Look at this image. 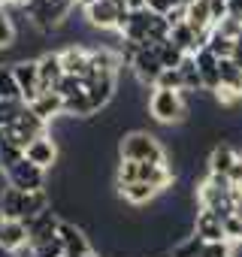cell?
<instances>
[{"label": "cell", "mask_w": 242, "mask_h": 257, "mask_svg": "<svg viewBox=\"0 0 242 257\" xmlns=\"http://www.w3.org/2000/svg\"><path fill=\"white\" fill-rule=\"evenodd\" d=\"M131 70H134V76H137V82H140L143 88H155L158 79H161V73H164V64H161L158 49H155V46H143V49L134 55Z\"/></svg>", "instance_id": "7"}, {"label": "cell", "mask_w": 242, "mask_h": 257, "mask_svg": "<svg viewBox=\"0 0 242 257\" xmlns=\"http://www.w3.org/2000/svg\"><path fill=\"white\" fill-rule=\"evenodd\" d=\"M233 61L242 67V34L236 37V43H233Z\"/></svg>", "instance_id": "33"}, {"label": "cell", "mask_w": 242, "mask_h": 257, "mask_svg": "<svg viewBox=\"0 0 242 257\" xmlns=\"http://www.w3.org/2000/svg\"><path fill=\"white\" fill-rule=\"evenodd\" d=\"M28 109L25 100H0V131L16 127V121L22 118V112Z\"/></svg>", "instance_id": "20"}, {"label": "cell", "mask_w": 242, "mask_h": 257, "mask_svg": "<svg viewBox=\"0 0 242 257\" xmlns=\"http://www.w3.org/2000/svg\"><path fill=\"white\" fill-rule=\"evenodd\" d=\"M149 115L158 124H179L191 115V103L185 91H167V88H152L149 94Z\"/></svg>", "instance_id": "3"}, {"label": "cell", "mask_w": 242, "mask_h": 257, "mask_svg": "<svg viewBox=\"0 0 242 257\" xmlns=\"http://www.w3.org/2000/svg\"><path fill=\"white\" fill-rule=\"evenodd\" d=\"M4 176H7L10 188L25 191V194H31V191H43V188H46V170H40V167L31 164L28 158H22V161H19L16 167H10V170H4Z\"/></svg>", "instance_id": "6"}, {"label": "cell", "mask_w": 242, "mask_h": 257, "mask_svg": "<svg viewBox=\"0 0 242 257\" xmlns=\"http://www.w3.org/2000/svg\"><path fill=\"white\" fill-rule=\"evenodd\" d=\"M179 7H182L179 0H146V10L155 13V16H164V19H167L173 10H179Z\"/></svg>", "instance_id": "25"}, {"label": "cell", "mask_w": 242, "mask_h": 257, "mask_svg": "<svg viewBox=\"0 0 242 257\" xmlns=\"http://www.w3.org/2000/svg\"><path fill=\"white\" fill-rule=\"evenodd\" d=\"M203 257H233V248H230L227 239L224 242H206L203 245Z\"/></svg>", "instance_id": "28"}, {"label": "cell", "mask_w": 242, "mask_h": 257, "mask_svg": "<svg viewBox=\"0 0 242 257\" xmlns=\"http://www.w3.org/2000/svg\"><path fill=\"white\" fill-rule=\"evenodd\" d=\"M13 67V76H16V85L22 91V100L31 103L43 94V85H40V67H37V58H19L10 64Z\"/></svg>", "instance_id": "8"}, {"label": "cell", "mask_w": 242, "mask_h": 257, "mask_svg": "<svg viewBox=\"0 0 242 257\" xmlns=\"http://www.w3.org/2000/svg\"><path fill=\"white\" fill-rule=\"evenodd\" d=\"M194 236H200L203 242H224L227 233H224V218L212 209H197L194 212Z\"/></svg>", "instance_id": "11"}, {"label": "cell", "mask_w": 242, "mask_h": 257, "mask_svg": "<svg viewBox=\"0 0 242 257\" xmlns=\"http://www.w3.org/2000/svg\"><path fill=\"white\" fill-rule=\"evenodd\" d=\"M230 19L242 22V0H230Z\"/></svg>", "instance_id": "32"}, {"label": "cell", "mask_w": 242, "mask_h": 257, "mask_svg": "<svg viewBox=\"0 0 242 257\" xmlns=\"http://www.w3.org/2000/svg\"><path fill=\"white\" fill-rule=\"evenodd\" d=\"M37 67H40V85H43V91H55V88L61 85V79L67 76L58 52H46V55H40V58H37Z\"/></svg>", "instance_id": "14"}, {"label": "cell", "mask_w": 242, "mask_h": 257, "mask_svg": "<svg viewBox=\"0 0 242 257\" xmlns=\"http://www.w3.org/2000/svg\"><path fill=\"white\" fill-rule=\"evenodd\" d=\"M125 7H128V13H140V10H146V0H125Z\"/></svg>", "instance_id": "34"}, {"label": "cell", "mask_w": 242, "mask_h": 257, "mask_svg": "<svg viewBox=\"0 0 242 257\" xmlns=\"http://www.w3.org/2000/svg\"><path fill=\"white\" fill-rule=\"evenodd\" d=\"M61 55V64H64V73L67 76H79V79H85V73H88V67H91V49L88 46H82V43H70L64 52H58Z\"/></svg>", "instance_id": "13"}, {"label": "cell", "mask_w": 242, "mask_h": 257, "mask_svg": "<svg viewBox=\"0 0 242 257\" xmlns=\"http://www.w3.org/2000/svg\"><path fill=\"white\" fill-rule=\"evenodd\" d=\"M224 233H227V242H239V245H242V221H239V218L230 215V218L224 221Z\"/></svg>", "instance_id": "29"}, {"label": "cell", "mask_w": 242, "mask_h": 257, "mask_svg": "<svg viewBox=\"0 0 242 257\" xmlns=\"http://www.w3.org/2000/svg\"><path fill=\"white\" fill-rule=\"evenodd\" d=\"M209 7H212V22H224L230 16V0H209Z\"/></svg>", "instance_id": "30"}, {"label": "cell", "mask_w": 242, "mask_h": 257, "mask_svg": "<svg viewBox=\"0 0 242 257\" xmlns=\"http://www.w3.org/2000/svg\"><path fill=\"white\" fill-rule=\"evenodd\" d=\"M179 76H182V91L185 94L203 91V79H200V70H197V58L194 55H185V61L179 64Z\"/></svg>", "instance_id": "19"}, {"label": "cell", "mask_w": 242, "mask_h": 257, "mask_svg": "<svg viewBox=\"0 0 242 257\" xmlns=\"http://www.w3.org/2000/svg\"><path fill=\"white\" fill-rule=\"evenodd\" d=\"M115 188H118V185H115ZM118 194L125 197V203H128V206H149V203H155V200L161 197V191H158V188H152V185H146V182L125 185V188H118Z\"/></svg>", "instance_id": "18"}, {"label": "cell", "mask_w": 242, "mask_h": 257, "mask_svg": "<svg viewBox=\"0 0 242 257\" xmlns=\"http://www.w3.org/2000/svg\"><path fill=\"white\" fill-rule=\"evenodd\" d=\"M55 91H58L64 100H70V97H76V94H82V91H85V82H82L79 76H64V79H61V85H58Z\"/></svg>", "instance_id": "24"}, {"label": "cell", "mask_w": 242, "mask_h": 257, "mask_svg": "<svg viewBox=\"0 0 242 257\" xmlns=\"http://www.w3.org/2000/svg\"><path fill=\"white\" fill-rule=\"evenodd\" d=\"M155 88H167V91H182V76H179V70H164Z\"/></svg>", "instance_id": "27"}, {"label": "cell", "mask_w": 242, "mask_h": 257, "mask_svg": "<svg viewBox=\"0 0 242 257\" xmlns=\"http://www.w3.org/2000/svg\"><path fill=\"white\" fill-rule=\"evenodd\" d=\"M88 257H100V254H97V251H91V254H88Z\"/></svg>", "instance_id": "39"}, {"label": "cell", "mask_w": 242, "mask_h": 257, "mask_svg": "<svg viewBox=\"0 0 242 257\" xmlns=\"http://www.w3.org/2000/svg\"><path fill=\"white\" fill-rule=\"evenodd\" d=\"M0 100H22V91L16 85V76H13L10 64H0Z\"/></svg>", "instance_id": "21"}, {"label": "cell", "mask_w": 242, "mask_h": 257, "mask_svg": "<svg viewBox=\"0 0 242 257\" xmlns=\"http://www.w3.org/2000/svg\"><path fill=\"white\" fill-rule=\"evenodd\" d=\"M128 16L131 13L125 7V0H100V4L85 10L88 28H97V31H121V25L128 22Z\"/></svg>", "instance_id": "5"}, {"label": "cell", "mask_w": 242, "mask_h": 257, "mask_svg": "<svg viewBox=\"0 0 242 257\" xmlns=\"http://www.w3.org/2000/svg\"><path fill=\"white\" fill-rule=\"evenodd\" d=\"M227 179H230V185H233V188H239V185H242V158L233 164V170H230V176H227Z\"/></svg>", "instance_id": "31"}, {"label": "cell", "mask_w": 242, "mask_h": 257, "mask_svg": "<svg viewBox=\"0 0 242 257\" xmlns=\"http://www.w3.org/2000/svg\"><path fill=\"white\" fill-rule=\"evenodd\" d=\"M76 10V0H28L25 16L31 19V25L43 34L58 31L61 25H67L70 13Z\"/></svg>", "instance_id": "4"}, {"label": "cell", "mask_w": 242, "mask_h": 257, "mask_svg": "<svg viewBox=\"0 0 242 257\" xmlns=\"http://www.w3.org/2000/svg\"><path fill=\"white\" fill-rule=\"evenodd\" d=\"M118 158L134 164H167V152L152 131H128L118 143Z\"/></svg>", "instance_id": "2"}, {"label": "cell", "mask_w": 242, "mask_h": 257, "mask_svg": "<svg viewBox=\"0 0 242 257\" xmlns=\"http://www.w3.org/2000/svg\"><path fill=\"white\" fill-rule=\"evenodd\" d=\"M0 257H13V254H10V251H7L4 245H0Z\"/></svg>", "instance_id": "38"}, {"label": "cell", "mask_w": 242, "mask_h": 257, "mask_svg": "<svg viewBox=\"0 0 242 257\" xmlns=\"http://www.w3.org/2000/svg\"><path fill=\"white\" fill-rule=\"evenodd\" d=\"M146 182L152 188H158L161 194H167L176 182V173L170 170V164H134V161H121L115 170V185L125 188V185H137Z\"/></svg>", "instance_id": "1"}, {"label": "cell", "mask_w": 242, "mask_h": 257, "mask_svg": "<svg viewBox=\"0 0 242 257\" xmlns=\"http://www.w3.org/2000/svg\"><path fill=\"white\" fill-rule=\"evenodd\" d=\"M94 4H100V0H76V7H79V10H82V13H85V10H88V7H94Z\"/></svg>", "instance_id": "37"}, {"label": "cell", "mask_w": 242, "mask_h": 257, "mask_svg": "<svg viewBox=\"0 0 242 257\" xmlns=\"http://www.w3.org/2000/svg\"><path fill=\"white\" fill-rule=\"evenodd\" d=\"M242 155L230 146V143H218V146H212V152H209V158H206V170L212 173V176H230V170H233V164L239 161Z\"/></svg>", "instance_id": "15"}, {"label": "cell", "mask_w": 242, "mask_h": 257, "mask_svg": "<svg viewBox=\"0 0 242 257\" xmlns=\"http://www.w3.org/2000/svg\"><path fill=\"white\" fill-rule=\"evenodd\" d=\"M58 140L52 137V134H43V137H37L28 149H25V158L31 161V164H37L40 170H55V164H58Z\"/></svg>", "instance_id": "10"}, {"label": "cell", "mask_w": 242, "mask_h": 257, "mask_svg": "<svg viewBox=\"0 0 242 257\" xmlns=\"http://www.w3.org/2000/svg\"><path fill=\"white\" fill-rule=\"evenodd\" d=\"M203 245H206V242L191 233V236H185L179 245H173V257H203Z\"/></svg>", "instance_id": "23"}, {"label": "cell", "mask_w": 242, "mask_h": 257, "mask_svg": "<svg viewBox=\"0 0 242 257\" xmlns=\"http://www.w3.org/2000/svg\"><path fill=\"white\" fill-rule=\"evenodd\" d=\"M28 109H31L37 118H43L46 124H52L55 118H61V115H64V97H61L58 91H43L37 100H31V103H28Z\"/></svg>", "instance_id": "17"}, {"label": "cell", "mask_w": 242, "mask_h": 257, "mask_svg": "<svg viewBox=\"0 0 242 257\" xmlns=\"http://www.w3.org/2000/svg\"><path fill=\"white\" fill-rule=\"evenodd\" d=\"M0 245H4L10 254H16L19 248L31 245V236H28V224H25V221H13V218H4V221H0Z\"/></svg>", "instance_id": "16"}, {"label": "cell", "mask_w": 242, "mask_h": 257, "mask_svg": "<svg viewBox=\"0 0 242 257\" xmlns=\"http://www.w3.org/2000/svg\"><path fill=\"white\" fill-rule=\"evenodd\" d=\"M233 218L242 221V194H239V191H236V200H233Z\"/></svg>", "instance_id": "35"}, {"label": "cell", "mask_w": 242, "mask_h": 257, "mask_svg": "<svg viewBox=\"0 0 242 257\" xmlns=\"http://www.w3.org/2000/svg\"><path fill=\"white\" fill-rule=\"evenodd\" d=\"M0 7H19V10H25L28 0H0Z\"/></svg>", "instance_id": "36"}, {"label": "cell", "mask_w": 242, "mask_h": 257, "mask_svg": "<svg viewBox=\"0 0 242 257\" xmlns=\"http://www.w3.org/2000/svg\"><path fill=\"white\" fill-rule=\"evenodd\" d=\"M25 224H28L31 245L37 248V245H43V242H52V239L58 236V224H61V218H58V212L46 209V212H40L37 218H31V221H25Z\"/></svg>", "instance_id": "12"}, {"label": "cell", "mask_w": 242, "mask_h": 257, "mask_svg": "<svg viewBox=\"0 0 242 257\" xmlns=\"http://www.w3.org/2000/svg\"><path fill=\"white\" fill-rule=\"evenodd\" d=\"M34 257H64V245H61V239L55 236L52 242L37 245V248H34Z\"/></svg>", "instance_id": "26"}, {"label": "cell", "mask_w": 242, "mask_h": 257, "mask_svg": "<svg viewBox=\"0 0 242 257\" xmlns=\"http://www.w3.org/2000/svg\"><path fill=\"white\" fill-rule=\"evenodd\" d=\"M13 46H16V22H13L7 7H0V49L7 52Z\"/></svg>", "instance_id": "22"}, {"label": "cell", "mask_w": 242, "mask_h": 257, "mask_svg": "<svg viewBox=\"0 0 242 257\" xmlns=\"http://www.w3.org/2000/svg\"><path fill=\"white\" fill-rule=\"evenodd\" d=\"M58 239H61V245H64V257H88V254L94 251L88 233H85L76 221H61V224H58Z\"/></svg>", "instance_id": "9"}]
</instances>
